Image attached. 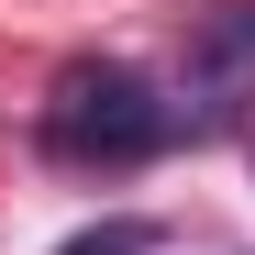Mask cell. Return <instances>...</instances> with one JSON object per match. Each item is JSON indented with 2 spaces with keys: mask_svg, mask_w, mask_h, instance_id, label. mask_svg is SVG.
Masks as SVG:
<instances>
[{
  "mask_svg": "<svg viewBox=\"0 0 255 255\" xmlns=\"http://www.w3.org/2000/svg\"><path fill=\"white\" fill-rule=\"evenodd\" d=\"M178 133H189L178 100H166L144 67H122V56H78V67L45 78V100H33V144H45L56 166H78V178L155 166Z\"/></svg>",
  "mask_w": 255,
  "mask_h": 255,
  "instance_id": "cell-1",
  "label": "cell"
},
{
  "mask_svg": "<svg viewBox=\"0 0 255 255\" xmlns=\"http://www.w3.org/2000/svg\"><path fill=\"white\" fill-rule=\"evenodd\" d=\"M178 122H189V133H244V122H255V0L189 11V45H178Z\"/></svg>",
  "mask_w": 255,
  "mask_h": 255,
  "instance_id": "cell-2",
  "label": "cell"
},
{
  "mask_svg": "<svg viewBox=\"0 0 255 255\" xmlns=\"http://www.w3.org/2000/svg\"><path fill=\"white\" fill-rule=\"evenodd\" d=\"M166 222H144V211H122V222H89V233H67L56 255H155Z\"/></svg>",
  "mask_w": 255,
  "mask_h": 255,
  "instance_id": "cell-3",
  "label": "cell"
}]
</instances>
